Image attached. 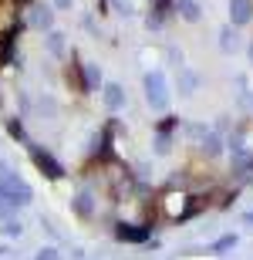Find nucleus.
<instances>
[{
  "instance_id": "obj_1",
  "label": "nucleus",
  "mask_w": 253,
  "mask_h": 260,
  "mask_svg": "<svg viewBox=\"0 0 253 260\" xmlns=\"http://www.w3.org/2000/svg\"><path fill=\"white\" fill-rule=\"evenodd\" d=\"M250 17V4L246 0H236V20H246Z\"/></svg>"
}]
</instances>
